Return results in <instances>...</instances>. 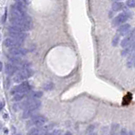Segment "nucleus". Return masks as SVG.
<instances>
[{
	"instance_id": "f257e3e1",
	"label": "nucleus",
	"mask_w": 135,
	"mask_h": 135,
	"mask_svg": "<svg viewBox=\"0 0 135 135\" xmlns=\"http://www.w3.org/2000/svg\"><path fill=\"white\" fill-rule=\"evenodd\" d=\"M33 75V71L31 69H25L18 72L13 78V80L15 83H22L24 80L31 78Z\"/></svg>"
},
{
	"instance_id": "f03ea898",
	"label": "nucleus",
	"mask_w": 135,
	"mask_h": 135,
	"mask_svg": "<svg viewBox=\"0 0 135 135\" xmlns=\"http://www.w3.org/2000/svg\"><path fill=\"white\" fill-rule=\"evenodd\" d=\"M31 87L30 85V84L26 81H25L20 83L19 85L15 86L13 88V90H11V94L15 95V94H19V93H25V94H26L27 92L31 90Z\"/></svg>"
},
{
	"instance_id": "7ed1b4c3",
	"label": "nucleus",
	"mask_w": 135,
	"mask_h": 135,
	"mask_svg": "<svg viewBox=\"0 0 135 135\" xmlns=\"http://www.w3.org/2000/svg\"><path fill=\"white\" fill-rule=\"evenodd\" d=\"M130 17V13L128 12H122L121 14H119L117 16H116L115 18L112 20V25L114 27L118 26V25H122L124 22H126Z\"/></svg>"
},
{
	"instance_id": "20e7f679",
	"label": "nucleus",
	"mask_w": 135,
	"mask_h": 135,
	"mask_svg": "<svg viewBox=\"0 0 135 135\" xmlns=\"http://www.w3.org/2000/svg\"><path fill=\"white\" fill-rule=\"evenodd\" d=\"M8 35L10 36V38H13V39H15V40H19V41H24L25 38H26V34L25 32L16 31L10 29L9 27H8Z\"/></svg>"
},
{
	"instance_id": "39448f33",
	"label": "nucleus",
	"mask_w": 135,
	"mask_h": 135,
	"mask_svg": "<svg viewBox=\"0 0 135 135\" xmlns=\"http://www.w3.org/2000/svg\"><path fill=\"white\" fill-rule=\"evenodd\" d=\"M46 122V118L42 115L34 116L31 120V123L33 126H36V127H41V126H43Z\"/></svg>"
},
{
	"instance_id": "423d86ee",
	"label": "nucleus",
	"mask_w": 135,
	"mask_h": 135,
	"mask_svg": "<svg viewBox=\"0 0 135 135\" xmlns=\"http://www.w3.org/2000/svg\"><path fill=\"white\" fill-rule=\"evenodd\" d=\"M24 41H19V40H15L13 39V38H6L4 40V45L7 47L13 48V47H16V46H20L23 44Z\"/></svg>"
},
{
	"instance_id": "0eeeda50",
	"label": "nucleus",
	"mask_w": 135,
	"mask_h": 135,
	"mask_svg": "<svg viewBox=\"0 0 135 135\" xmlns=\"http://www.w3.org/2000/svg\"><path fill=\"white\" fill-rule=\"evenodd\" d=\"M9 52L14 57H20V56H25L27 54V50L21 47V46H16V47H13L9 49Z\"/></svg>"
},
{
	"instance_id": "6e6552de",
	"label": "nucleus",
	"mask_w": 135,
	"mask_h": 135,
	"mask_svg": "<svg viewBox=\"0 0 135 135\" xmlns=\"http://www.w3.org/2000/svg\"><path fill=\"white\" fill-rule=\"evenodd\" d=\"M131 25L129 24H122L117 29V33L120 36H126L130 32Z\"/></svg>"
},
{
	"instance_id": "1a4fd4ad",
	"label": "nucleus",
	"mask_w": 135,
	"mask_h": 135,
	"mask_svg": "<svg viewBox=\"0 0 135 135\" xmlns=\"http://www.w3.org/2000/svg\"><path fill=\"white\" fill-rule=\"evenodd\" d=\"M20 68L15 65H13L12 63H7L5 66V72L8 75H14L19 71Z\"/></svg>"
},
{
	"instance_id": "9d476101",
	"label": "nucleus",
	"mask_w": 135,
	"mask_h": 135,
	"mask_svg": "<svg viewBox=\"0 0 135 135\" xmlns=\"http://www.w3.org/2000/svg\"><path fill=\"white\" fill-rule=\"evenodd\" d=\"M133 42V32H132V34H131L130 36H127L123 40H122L121 46H122V47L127 48V47H128V46H130Z\"/></svg>"
},
{
	"instance_id": "9b49d317",
	"label": "nucleus",
	"mask_w": 135,
	"mask_h": 135,
	"mask_svg": "<svg viewBox=\"0 0 135 135\" xmlns=\"http://www.w3.org/2000/svg\"><path fill=\"white\" fill-rule=\"evenodd\" d=\"M112 10L113 11L118 12V11H121L122 8H123V4H122L121 2L114 1V2H112Z\"/></svg>"
},
{
	"instance_id": "f8f14e48",
	"label": "nucleus",
	"mask_w": 135,
	"mask_h": 135,
	"mask_svg": "<svg viewBox=\"0 0 135 135\" xmlns=\"http://www.w3.org/2000/svg\"><path fill=\"white\" fill-rule=\"evenodd\" d=\"M42 133H43V131L41 130V128H32L28 132L27 135H41Z\"/></svg>"
},
{
	"instance_id": "ddd939ff",
	"label": "nucleus",
	"mask_w": 135,
	"mask_h": 135,
	"mask_svg": "<svg viewBox=\"0 0 135 135\" xmlns=\"http://www.w3.org/2000/svg\"><path fill=\"white\" fill-rule=\"evenodd\" d=\"M34 113H35V111H31V110L26 109V110H25L22 117L25 118V119H27V118L31 117H34Z\"/></svg>"
},
{
	"instance_id": "4468645a",
	"label": "nucleus",
	"mask_w": 135,
	"mask_h": 135,
	"mask_svg": "<svg viewBox=\"0 0 135 135\" xmlns=\"http://www.w3.org/2000/svg\"><path fill=\"white\" fill-rule=\"evenodd\" d=\"M42 96V92L40 91H36V92H32L31 94H29V99H35L36 98H40Z\"/></svg>"
},
{
	"instance_id": "2eb2a0df",
	"label": "nucleus",
	"mask_w": 135,
	"mask_h": 135,
	"mask_svg": "<svg viewBox=\"0 0 135 135\" xmlns=\"http://www.w3.org/2000/svg\"><path fill=\"white\" fill-rule=\"evenodd\" d=\"M131 100H132V94H131V93H128V95L124 96L123 100H122V105H126L129 104Z\"/></svg>"
},
{
	"instance_id": "dca6fc26",
	"label": "nucleus",
	"mask_w": 135,
	"mask_h": 135,
	"mask_svg": "<svg viewBox=\"0 0 135 135\" xmlns=\"http://www.w3.org/2000/svg\"><path fill=\"white\" fill-rule=\"evenodd\" d=\"M25 96H26V94H25V93H19V94H15V96H14V100L20 101V100H22Z\"/></svg>"
},
{
	"instance_id": "f3484780",
	"label": "nucleus",
	"mask_w": 135,
	"mask_h": 135,
	"mask_svg": "<svg viewBox=\"0 0 135 135\" xmlns=\"http://www.w3.org/2000/svg\"><path fill=\"white\" fill-rule=\"evenodd\" d=\"M54 87V84L52 83H51V82H48V83H46L45 85H44V89L46 90H52Z\"/></svg>"
},
{
	"instance_id": "a211bd4d",
	"label": "nucleus",
	"mask_w": 135,
	"mask_h": 135,
	"mask_svg": "<svg viewBox=\"0 0 135 135\" xmlns=\"http://www.w3.org/2000/svg\"><path fill=\"white\" fill-rule=\"evenodd\" d=\"M127 6L129 7V8H134L135 7V1L134 0H128L126 2Z\"/></svg>"
},
{
	"instance_id": "6ab92c4d",
	"label": "nucleus",
	"mask_w": 135,
	"mask_h": 135,
	"mask_svg": "<svg viewBox=\"0 0 135 135\" xmlns=\"http://www.w3.org/2000/svg\"><path fill=\"white\" fill-rule=\"evenodd\" d=\"M118 41H119V36H115L112 40V45L114 46H116L118 44Z\"/></svg>"
},
{
	"instance_id": "aec40b11",
	"label": "nucleus",
	"mask_w": 135,
	"mask_h": 135,
	"mask_svg": "<svg viewBox=\"0 0 135 135\" xmlns=\"http://www.w3.org/2000/svg\"><path fill=\"white\" fill-rule=\"evenodd\" d=\"M133 64H134V57H133V55L132 58L128 59V68H132V67H133Z\"/></svg>"
},
{
	"instance_id": "412c9836",
	"label": "nucleus",
	"mask_w": 135,
	"mask_h": 135,
	"mask_svg": "<svg viewBox=\"0 0 135 135\" xmlns=\"http://www.w3.org/2000/svg\"><path fill=\"white\" fill-rule=\"evenodd\" d=\"M120 135H128V132H127V129H126V128H122V129L121 130Z\"/></svg>"
},
{
	"instance_id": "4be33fe9",
	"label": "nucleus",
	"mask_w": 135,
	"mask_h": 135,
	"mask_svg": "<svg viewBox=\"0 0 135 135\" xmlns=\"http://www.w3.org/2000/svg\"><path fill=\"white\" fill-rule=\"evenodd\" d=\"M51 135H61V131L60 130H55Z\"/></svg>"
},
{
	"instance_id": "5701e85b",
	"label": "nucleus",
	"mask_w": 135,
	"mask_h": 135,
	"mask_svg": "<svg viewBox=\"0 0 135 135\" xmlns=\"http://www.w3.org/2000/svg\"><path fill=\"white\" fill-rule=\"evenodd\" d=\"M2 69H3V63L0 62V71L2 70Z\"/></svg>"
},
{
	"instance_id": "b1692460",
	"label": "nucleus",
	"mask_w": 135,
	"mask_h": 135,
	"mask_svg": "<svg viewBox=\"0 0 135 135\" xmlns=\"http://www.w3.org/2000/svg\"><path fill=\"white\" fill-rule=\"evenodd\" d=\"M3 109V103L2 102H0V111Z\"/></svg>"
},
{
	"instance_id": "393cba45",
	"label": "nucleus",
	"mask_w": 135,
	"mask_h": 135,
	"mask_svg": "<svg viewBox=\"0 0 135 135\" xmlns=\"http://www.w3.org/2000/svg\"><path fill=\"white\" fill-rule=\"evenodd\" d=\"M64 135H72V134H71V133H69V132H67Z\"/></svg>"
},
{
	"instance_id": "a878e982",
	"label": "nucleus",
	"mask_w": 135,
	"mask_h": 135,
	"mask_svg": "<svg viewBox=\"0 0 135 135\" xmlns=\"http://www.w3.org/2000/svg\"><path fill=\"white\" fill-rule=\"evenodd\" d=\"M2 127H3V125H2V123H1V122H0V128H1Z\"/></svg>"
}]
</instances>
